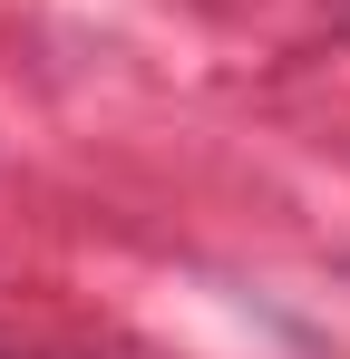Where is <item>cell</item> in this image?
I'll use <instances>...</instances> for the list:
<instances>
[]
</instances>
